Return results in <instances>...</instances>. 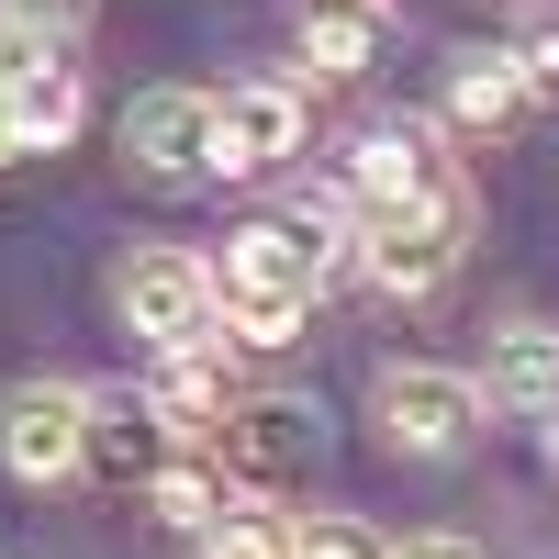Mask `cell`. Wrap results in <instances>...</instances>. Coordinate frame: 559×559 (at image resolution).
<instances>
[{"label": "cell", "instance_id": "cell-15", "mask_svg": "<svg viewBox=\"0 0 559 559\" xmlns=\"http://www.w3.org/2000/svg\"><path fill=\"white\" fill-rule=\"evenodd\" d=\"M90 459L102 471H168V437H157L146 392H90Z\"/></svg>", "mask_w": 559, "mask_h": 559}, {"label": "cell", "instance_id": "cell-13", "mask_svg": "<svg viewBox=\"0 0 559 559\" xmlns=\"http://www.w3.org/2000/svg\"><path fill=\"white\" fill-rule=\"evenodd\" d=\"M381 57V0H302V68L313 79H358Z\"/></svg>", "mask_w": 559, "mask_h": 559}, {"label": "cell", "instance_id": "cell-20", "mask_svg": "<svg viewBox=\"0 0 559 559\" xmlns=\"http://www.w3.org/2000/svg\"><path fill=\"white\" fill-rule=\"evenodd\" d=\"M503 57H515V79H526V90H559V23H537L526 45H503Z\"/></svg>", "mask_w": 559, "mask_h": 559}, {"label": "cell", "instance_id": "cell-16", "mask_svg": "<svg viewBox=\"0 0 559 559\" xmlns=\"http://www.w3.org/2000/svg\"><path fill=\"white\" fill-rule=\"evenodd\" d=\"M146 503H157V526L202 537V526H213V515H224V503H236V492H224L213 471H191V459H168V471H146Z\"/></svg>", "mask_w": 559, "mask_h": 559}, {"label": "cell", "instance_id": "cell-2", "mask_svg": "<svg viewBox=\"0 0 559 559\" xmlns=\"http://www.w3.org/2000/svg\"><path fill=\"white\" fill-rule=\"evenodd\" d=\"M313 471V403L302 392H236L213 426V481L236 503H280Z\"/></svg>", "mask_w": 559, "mask_h": 559}, {"label": "cell", "instance_id": "cell-14", "mask_svg": "<svg viewBox=\"0 0 559 559\" xmlns=\"http://www.w3.org/2000/svg\"><path fill=\"white\" fill-rule=\"evenodd\" d=\"M526 112V79H515V57L503 45H471V57L448 68V123H471V134H503Z\"/></svg>", "mask_w": 559, "mask_h": 559}, {"label": "cell", "instance_id": "cell-22", "mask_svg": "<svg viewBox=\"0 0 559 559\" xmlns=\"http://www.w3.org/2000/svg\"><path fill=\"white\" fill-rule=\"evenodd\" d=\"M0 157H23V146H12V102H0Z\"/></svg>", "mask_w": 559, "mask_h": 559}, {"label": "cell", "instance_id": "cell-9", "mask_svg": "<svg viewBox=\"0 0 559 559\" xmlns=\"http://www.w3.org/2000/svg\"><path fill=\"white\" fill-rule=\"evenodd\" d=\"M280 157H302V90L292 79H236L213 102V168L224 179H269Z\"/></svg>", "mask_w": 559, "mask_h": 559}, {"label": "cell", "instance_id": "cell-19", "mask_svg": "<svg viewBox=\"0 0 559 559\" xmlns=\"http://www.w3.org/2000/svg\"><path fill=\"white\" fill-rule=\"evenodd\" d=\"M90 23V0H0V34H23V45H68Z\"/></svg>", "mask_w": 559, "mask_h": 559}, {"label": "cell", "instance_id": "cell-21", "mask_svg": "<svg viewBox=\"0 0 559 559\" xmlns=\"http://www.w3.org/2000/svg\"><path fill=\"white\" fill-rule=\"evenodd\" d=\"M392 559H481V548H471V537H403Z\"/></svg>", "mask_w": 559, "mask_h": 559}, {"label": "cell", "instance_id": "cell-17", "mask_svg": "<svg viewBox=\"0 0 559 559\" xmlns=\"http://www.w3.org/2000/svg\"><path fill=\"white\" fill-rule=\"evenodd\" d=\"M202 559H292V515H269V503H224L202 526Z\"/></svg>", "mask_w": 559, "mask_h": 559}, {"label": "cell", "instance_id": "cell-6", "mask_svg": "<svg viewBox=\"0 0 559 559\" xmlns=\"http://www.w3.org/2000/svg\"><path fill=\"white\" fill-rule=\"evenodd\" d=\"M123 168L157 179V191H179V179L213 168V90H134L123 102Z\"/></svg>", "mask_w": 559, "mask_h": 559}, {"label": "cell", "instance_id": "cell-12", "mask_svg": "<svg viewBox=\"0 0 559 559\" xmlns=\"http://www.w3.org/2000/svg\"><path fill=\"white\" fill-rule=\"evenodd\" d=\"M481 403H515V414H559V324H503L471 369Z\"/></svg>", "mask_w": 559, "mask_h": 559}, {"label": "cell", "instance_id": "cell-18", "mask_svg": "<svg viewBox=\"0 0 559 559\" xmlns=\"http://www.w3.org/2000/svg\"><path fill=\"white\" fill-rule=\"evenodd\" d=\"M292 559H392V548L369 537L358 515H302V526H292Z\"/></svg>", "mask_w": 559, "mask_h": 559}, {"label": "cell", "instance_id": "cell-1", "mask_svg": "<svg viewBox=\"0 0 559 559\" xmlns=\"http://www.w3.org/2000/svg\"><path fill=\"white\" fill-rule=\"evenodd\" d=\"M324 269H336V236H324V213L292 202V213H258L224 236V269H213V324L236 347H292L302 313L324 292Z\"/></svg>", "mask_w": 559, "mask_h": 559}, {"label": "cell", "instance_id": "cell-23", "mask_svg": "<svg viewBox=\"0 0 559 559\" xmlns=\"http://www.w3.org/2000/svg\"><path fill=\"white\" fill-rule=\"evenodd\" d=\"M548 471H559V414H548Z\"/></svg>", "mask_w": 559, "mask_h": 559}, {"label": "cell", "instance_id": "cell-7", "mask_svg": "<svg viewBox=\"0 0 559 559\" xmlns=\"http://www.w3.org/2000/svg\"><path fill=\"white\" fill-rule=\"evenodd\" d=\"M347 191L369 202V224L459 202V191H448V157H437V134H426V123H369V134H358V157H347Z\"/></svg>", "mask_w": 559, "mask_h": 559}, {"label": "cell", "instance_id": "cell-10", "mask_svg": "<svg viewBox=\"0 0 559 559\" xmlns=\"http://www.w3.org/2000/svg\"><path fill=\"white\" fill-rule=\"evenodd\" d=\"M0 102H12V146L34 157V146H68V134L90 123V90H79V68H68V45H34V57L0 79Z\"/></svg>", "mask_w": 559, "mask_h": 559}, {"label": "cell", "instance_id": "cell-11", "mask_svg": "<svg viewBox=\"0 0 559 559\" xmlns=\"http://www.w3.org/2000/svg\"><path fill=\"white\" fill-rule=\"evenodd\" d=\"M224 403H236V381H224V347H168L157 358V381H146V414H157V437H213L224 426Z\"/></svg>", "mask_w": 559, "mask_h": 559}, {"label": "cell", "instance_id": "cell-8", "mask_svg": "<svg viewBox=\"0 0 559 559\" xmlns=\"http://www.w3.org/2000/svg\"><path fill=\"white\" fill-rule=\"evenodd\" d=\"M459 236H471V213H459V202H437V213H392V224H369V236H358V269H369V292L426 302V292H448Z\"/></svg>", "mask_w": 559, "mask_h": 559}, {"label": "cell", "instance_id": "cell-3", "mask_svg": "<svg viewBox=\"0 0 559 559\" xmlns=\"http://www.w3.org/2000/svg\"><path fill=\"white\" fill-rule=\"evenodd\" d=\"M369 414H381V437H392L403 459H459V448L481 437V392H471V369H437V358L381 369Z\"/></svg>", "mask_w": 559, "mask_h": 559}, {"label": "cell", "instance_id": "cell-4", "mask_svg": "<svg viewBox=\"0 0 559 559\" xmlns=\"http://www.w3.org/2000/svg\"><path fill=\"white\" fill-rule=\"evenodd\" d=\"M112 302H123V324H134L157 358L213 336V269H202L191 247H134V258L112 269Z\"/></svg>", "mask_w": 559, "mask_h": 559}, {"label": "cell", "instance_id": "cell-5", "mask_svg": "<svg viewBox=\"0 0 559 559\" xmlns=\"http://www.w3.org/2000/svg\"><path fill=\"white\" fill-rule=\"evenodd\" d=\"M0 471L12 481H79L90 471V392L79 381H12L0 392Z\"/></svg>", "mask_w": 559, "mask_h": 559}]
</instances>
